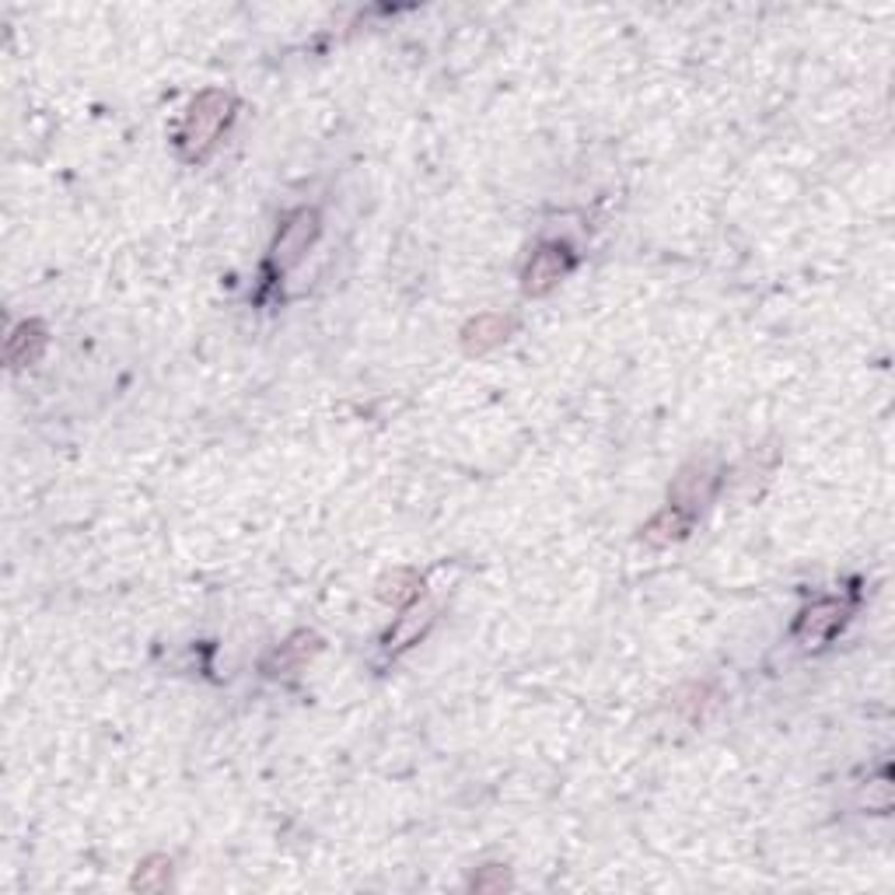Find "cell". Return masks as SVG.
<instances>
[{"instance_id":"cell-1","label":"cell","mask_w":895,"mask_h":895,"mask_svg":"<svg viewBox=\"0 0 895 895\" xmlns=\"http://www.w3.org/2000/svg\"><path fill=\"white\" fill-rule=\"evenodd\" d=\"M235 119V98L228 91H203L193 98V106L186 109L175 133V148L182 154V161H203L211 158V151L217 148L220 133L231 127Z\"/></svg>"},{"instance_id":"cell-2","label":"cell","mask_w":895,"mask_h":895,"mask_svg":"<svg viewBox=\"0 0 895 895\" xmlns=\"http://www.w3.org/2000/svg\"><path fill=\"white\" fill-rule=\"evenodd\" d=\"M319 235H322L319 211L301 207V211L288 214L280 224V231H277L273 249H270V267L280 270V273H288L291 267H298V262L309 256V249L315 246Z\"/></svg>"},{"instance_id":"cell-3","label":"cell","mask_w":895,"mask_h":895,"mask_svg":"<svg viewBox=\"0 0 895 895\" xmlns=\"http://www.w3.org/2000/svg\"><path fill=\"white\" fill-rule=\"evenodd\" d=\"M571 270H574L571 246H563V241H546V246H539L532 252V259H528V267L521 273V288H525V294L542 298L553 291Z\"/></svg>"},{"instance_id":"cell-4","label":"cell","mask_w":895,"mask_h":895,"mask_svg":"<svg viewBox=\"0 0 895 895\" xmlns=\"http://www.w3.org/2000/svg\"><path fill=\"white\" fill-rule=\"evenodd\" d=\"M847 613H850V605H847V602H840V599H822V602H816V605L805 608V613H801V619H798V626H795V637H798L805 647H822V640H829V637L843 626Z\"/></svg>"},{"instance_id":"cell-5","label":"cell","mask_w":895,"mask_h":895,"mask_svg":"<svg viewBox=\"0 0 895 895\" xmlns=\"http://www.w3.org/2000/svg\"><path fill=\"white\" fill-rule=\"evenodd\" d=\"M714 486H718V479H714V473L707 470V465H689V470L679 473L676 486H671V500L668 504H676V507H682L686 515L700 518L703 504L714 497Z\"/></svg>"},{"instance_id":"cell-6","label":"cell","mask_w":895,"mask_h":895,"mask_svg":"<svg viewBox=\"0 0 895 895\" xmlns=\"http://www.w3.org/2000/svg\"><path fill=\"white\" fill-rule=\"evenodd\" d=\"M693 525H697L693 515H686L682 507L668 504L665 511H658L640 528V539L650 542V546H671V542H679V539H686L689 532H693Z\"/></svg>"},{"instance_id":"cell-7","label":"cell","mask_w":895,"mask_h":895,"mask_svg":"<svg viewBox=\"0 0 895 895\" xmlns=\"http://www.w3.org/2000/svg\"><path fill=\"white\" fill-rule=\"evenodd\" d=\"M511 336V319L507 315H497V312H486V315H476L470 325L462 330V343L470 354H486L500 347V343Z\"/></svg>"},{"instance_id":"cell-8","label":"cell","mask_w":895,"mask_h":895,"mask_svg":"<svg viewBox=\"0 0 895 895\" xmlns=\"http://www.w3.org/2000/svg\"><path fill=\"white\" fill-rule=\"evenodd\" d=\"M46 351V330L43 322H22L14 325L11 336H8V364L11 368H25V364H35Z\"/></svg>"},{"instance_id":"cell-9","label":"cell","mask_w":895,"mask_h":895,"mask_svg":"<svg viewBox=\"0 0 895 895\" xmlns=\"http://www.w3.org/2000/svg\"><path fill=\"white\" fill-rule=\"evenodd\" d=\"M420 592H423V581H420L413 571H392L389 578H385V581L378 584V599H381V602H389V605H396V608L417 602Z\"/></svg>"},{"instance_id":"cell-10","label":"cell","mask_w":895,"mask_h":895,"mask_svg":"<svg viewBox=\"0 0 895 895\" xmlns=\"http://www.w3.org/2000/svg\"><path fill=\"white\" fill-rule=\"evenodd\" d=\"M172 882V861L169 858H148L140 864L137 878H133V888L140 892H161Z\"/></svg>"},{"instance_id":"cell-11","label":"cell","mask_w":895,"mask_h":895,"mask_svg":"<svg viewBox=\"0 0 895 895\" xmlns=\"http://www.w3.org/2000/svg\"><path fill=\"white\" fill-rule=\"evenodd\" d=\"M319 650V640L312 637V634H298V637H291L288 644H280V650H277V665L280 668H294V665H301V661H309L312 655Z\"/></svg>"}]
</instances>
